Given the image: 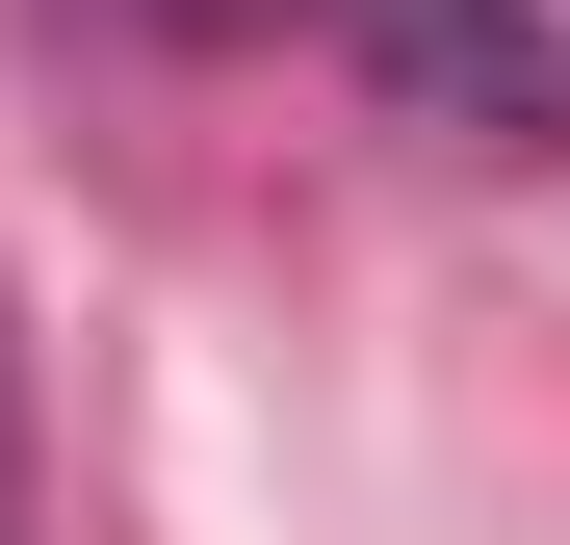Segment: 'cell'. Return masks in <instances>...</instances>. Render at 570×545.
<instances>
[{
	"label": "cell",
	"instance_id": "6da1fadb",
	"mask_svg": "<svg viewBox=\"0 0 570 545\" xmlns=\"http://www.w3.org/2000/svg\"><path fill=\"white\" fill-rule=\"evenodd\" d=\"M390 78L441 130H493V156H570V27L544 0H390Z\"/></svg>",
	"mask_w": 570,
	"mask_h": 545
}]
</instances>
